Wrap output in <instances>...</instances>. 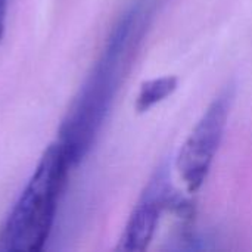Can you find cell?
<instances>
[{"label":"cell","instance_id":"obj_4","mask_svg":"<svg viewBox=\"0 0 252 252\" xmlns=\"http://www.w3.org/2000/svg\"><path fill=\"white\" fill-rule=\"evenodd\" d=\"M165 171L157 173L142 193L128 217L120 241V250L127 252L145 251L152 242L162 211L171 205L174 196L168 186Z\"/></svg>","mask_w":252,"mask_h":252},{"label":"cell","instance_id":"obj_3","mask_svg":"<svg viewBox=\"0 0 252 252\" xmlns=\"http://www.w3.org/2000/svg\"><path fill=\"white\" fill-rule=\"evenodd\" d=\"M232 97V89H226L210 103L179 152L176 167L189 192H196L210 173L227 126Z\"/></svg>","mask_w":252,"mask_h":252},{"label":"cell","instance_id":"obj_5","mask_svg":"<svg viewBox=\"0 0 252 252\" xmlns=\"http://www.w3.org/2000/svg\"><path fill=\"white\" fill-rule=\"evenodd\" d=\"M177 84L179 80L173 75H165L143 83L136 99V109L139 112L149 111L151 108L171 96L176 92Z\"/></svg>","mask_w":252,"mask_h":252},{"label":"cell","instance_id":"obj_1","mask_svg":"<svg viewBox=\"0 0 252 252\" xmlns=\"http://www.w3.org/2000/svg\"><path fill=\"white\" fill-rule=\"evenodd\" d=\"M139 12L128 10L112 30L108 43L80 90L68 117L61 127L59 142L71 165L78 164L92 149L97 133L112 105L123 62L136 37Z\"/></svg>","mask_w":252,"mask_h":252},{"label":"cell","instance_id":"obj_2","mask_svg":"<svg viewBox=\"0 0 252 252\" xmlns=\"http://www.w3.org/2000/svg\"><path fill=\"white\" fill-rule=\"evenodd\" d=\"M69 167L71 161L59 140L44 151L34 174L0 230L1 250L15 252L43 250L55 223L58 202Z\"/></svg>","mask_w":252,"mask_h":252},{"label":"cell","instance_id":"obj_6","mask_svg":"<svg viewBox=\"0 0 252 252\" xmlns=\"http://www.w3.org/2000/svg\"><path fill=\"white\" fill-rule=\"evenodd\" d=\"M7 1L9 0H0V40L4 32V21H6V12H7Z\"/></svg>","mask_w":252,"mask_h":252}]
</instances>
